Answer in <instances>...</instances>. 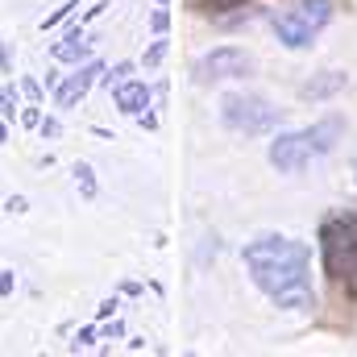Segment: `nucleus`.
I'll return each mask as SVG.
<instances>
[{"mask_svg":"<svg viewBox=\"0 0 357 357\" xmlns=\"http://www.w3.org/2000/svg\"><path fill=\"white\" fill-rule=\"evenodd\" d=\"M241 262L250 270L254 287L282 312H303L316 303L312 291V250L295 237H258L241 250Z\"/></svg>","mask_w":357,"mask_h":357,"instance_id":"f257e3e1","label":"nucleus"},{"mask_svg":"<svg viewBox=\"0 0 357 357\" xmlns=\"http://www.w3.org/2000/svg\"><path fill=\"white\" fill-rule=\"evenodd\" d=\"M341 133H345V121H341V116H324V121H316V125H307V129L278 133V137L270 142L266 158H270L274 171H282V175H299L303 167L320 162V158L341 142Z\"/></svg>","mask_w":357,"mask_h":357,"instance_id":"f03ea898","label":"nucleus"},{"mask_svg":"<svg viewBox=\"0 0 357 357\" xmlns=\"http://www.w3.org/2000/svg\"><path fill=\"white\" fill-rule=\"evenodd\" d=\"M320 262L324 274L357 299V204L337 208L320 220Z\"/></svg>","mask_w":357,"mask_h":357,"instance_id":"7ed1b4c3","label":"nucleus"},{"mask_svg":"<svg viewBox=\"0 0 357 357\" xmlns=\"http://www.w3.org/2000/svg\"><path fill=\"white\" fill-rule=\"evenodd\" d=\"M333 21V0H295L274 17V38L287 50H307Z\"/></svg>","mask_w":357,"mask_h":357,"instance_id":"20e7f679","label":"nucleus"},{"mask_svg":"<svg viewBox=\"0 0 357 357\" xmlns=\"http://www.w3.org/2000/svg\"><path fill=\"white\" fill-rule=\"evenodd\" d=\"M220 121L233 133L258 137V133H270V129L282 125V108H274L266 96H258V91H229L220 100Z\"/></svg>","mask_w":357,"mask_h":357,"instance_id":"39448f33","label":"nucleus"},{"mask_svg":"<svg viewBox=\"0 0 357 357\" xmlns=\"http://www.w3.org/2000/svg\"><path fill=\"white\" fill-rule=\"evenodd\" d=\"M254 71V54L237 50V46H216L212 54H204L195 63V79L199 84H216V79H241Z\"/></svg>","mask_w":357,"mask_h":357,"instance_id":"423d86ee","label":"nucleus"},{"mask_svg":"<svg viewBox=\"0 0 357 357\" xmlns=\"http://www.w3.org/2000/svg\"><path fill=\"white\" fill-rule=\"evenodd\" d=\"M100 75H104V63H100V59H84V67H79L75 75H67V79L54 84V104H59V108H75Z\"/></svg>","mask_w":357,"mask_h":357,"instance_id":"0eeeda50","label":"nucleus"},{"mask_svg":"<svg viewBox=\"0 0 357 357\" xmlns=\"http://www.w3.org/2000/svg\"><path fill=\"white\" fill-rule=\"evenodd\" d=\"M112 100H116V108L125 116H137V112L150 108V84L146 79H125V84L112 88Z\"/></svg>","mask_w":357,"mask_h":357,"instance_id":"6e6552de","label":"nucleus"},{"mask_svg":"<svg viewBox=\"0 0 357 357\" xmlns=\"http://www.w3.org/2000/svg\"><path fill=\"white\" fill-rule=\"evenodd\" d=\"M54 63H79V59H91V42L84 38V21H75L71 29H67V38L63 42H54Z\"/></svg>","mask_w":357,"mask_h":357,"instance_id":"1a4fd4ad","label":"nucleus"},{"mask_svg":"<svg viewBox=\"0 0 357 357\" xmlns=\"http://www.w3.org/2000/svg\"><path fill=\"white\" fill-rule=\"evenodd\" d=\"M345 88H349L345 71H320V75H312L299 88V100H328V96H337V91H345Z\"/></svg>","mask_w":357,"mask_h":357,"instance_id":"9d476101","label":"nucleus"},{"mask_svg":"<svg viewBox=\"0 0 357 357\" xmlns=\"http://www.w3.org/2000/svg\"><path fill=\"white\" fill-rule=\"evenodd\" d=\"M17 100H21V84H4V88H0V116H4V121L21 112Z\"/></svg>","mask_w":357,"mask_h":357,"instance_id":"9b49d317","label":"nucleus"},{"mask_svg":"<svg viewBox=\"0 0 357 357\" xmlns=\"http://www.w3.org/2000/svg\"><path fill=\"white\" fill-rule=\"evenodd\" d=\"M71 175H75V187L84 191V199H96V171H91L88 162H75Z\"/></svg>","mask_w":357,"mask_h":357,"instance_id":"f8f14e48","label":"nucleus"},{"mask_svg":"<svg viewBox=\"0 0 357 357\" xmlns=\"http://www.w3.org/2000/svg\"><path fill=\"white\" fill-rule=\"evenodd\" d=\"M75 8H79V0H67V4H59V8H54L50 17H42V33H46V29H54L59 21H67V17H71Z\"/></svg>","mask_w":357,"mask_h":357,"instance_id":"ddd939ff","label":"nucleus"},{"mask_svg":"<svg viewBox=\"0 0 357 357\" xmlns=\"http://www.w3.org/2000/svg\"><path fill=\"white\" fill-rule=\"evenodd\" d=\"M191 8H199V13H225V8H237V4H245V0H187Z\"/></svg>","mask_w":357,"mask_h":357,"instance_id":"4468645a","label":"nucleus"},{"mask_svg":"<svg viewBox=\"0 0 357 357\" xmlns=\"http://www.w3.org/2000/svg\"><path fill=\"white\" fill-rule=\"evenodd\" d=\"M167 50H171V46H167V33H158V42L146 50V59H142V63H146V67H158V63L167 59Z\"/></svg>","mask_w":357,"mask_h":357,"instance_id":"2eb2a0df","label":"nucleus"},{"mask_svg":"<svg viewBox=\"0 0 357 357\" xmlns=\"http://www.w3.org/2000/svg\"><path fill=\"white\" fill-rule=\"evenodd\" d=\"M150 29H154V33H167V29H171V13H167V4H158V8L150 13Z\"/></svg>","mask_w":357,"mask_h":357,"instance_id":"dca6fc26","label":"nucleus"},{"mask_svg":"<svg viewBox=\"0 0 357 357\" xmlns=\"http://www.w3.org/2000/svg\"><path fill=\"white\" fill-rule=\"evenodd\" d=\"M17 121H21L25 129H38V125H42V104H29V108H21V112H17Z\"/></svg>","mask_w":357,"mask_h":357,"instance_id":"f3484780","label":"nucleus"},{"mask_svg":"<svg viewBox=\"0 0 357 357\" xmlns=\"http://www.w3.org/2000/svg\"><path fill=\"white\" fill-rule=\"evenodd\" d=\"M129 75H133V63H116V67H112V75H104V84H108V88H116V84H125Z\"/></svg>","mask_w":357,"mask_h":357,"instance_id":"a211bd4d","label":"nucleus"},{"mask_svg":"<svg viewBox=\"0 0 357 357\" xmlns=\"http://www.w3.org/2000/svg\"><path fill=\"white\" fill-rule=\"evenodd\" d=\"M21 91L29 96V104H42V84H38V79H29V75H25V79H21Z\"/></svg>","mask_w":357,"mask_h":357,"instance_id":"6ab92c4d","label":"nucleus"},{"mask_svg":"<svg viewBox=\"0 0 357 357\" xmlns=\"http://www.w3.org/2000/svg\"><path fill=\"white\" fill-rule=\"evenodd\" d=\"M91 341H96V328H91V324H88V328H79V333H75V341H71V349L79 354V349H88Z\"/></svg>","mask_w":357,"mask_h":357,"instance_id":"aec40b11","label":"nucleus"},{"mask_svg":"<svg viewBox=\"0 0 357 357\" xmlns=\"http://www.w3.org/2000/svg\"><path fill=\"white\" fill-rule=\"evenodd\" d=\"M4 212H13V216L29 212V199H25V195H8V199H4Z\"/></svg>","mask_w":357,"mask_h":357,"instance_id":"412c9836","label":"nucleus"},{"mask_svg":"<svg viewBox=\"0 0 357 357\" xmlns=\"http://www.w3.org/2000/svg\"><path fill=\"white\" fill-rule=\"evenodd\" d=\"M38 133H42V137H59V133H63V125H59L54 116H42V125H38Z\"/></svg>","mask_w":357,"mask_h":357,"instance_id":"4be33fe9","label":"nucleus"},{"mask_svg":"<svg viewBox=\"0 0 357 357\" xmlns=\"http://www.w3.org/2000/svg\"><path fill=\"white\" fill-rule=\"evenodd\" d=\"M13 287H17V274L13 270H0V295H13Z\"/></svg>","mask_w":357,"mask_h":357,"instance_id":"5701e85b","label":"nucleus"},{"mask_svg":"<svg viewBox=\"0 0 357 357\" xmlns=\"http://www.w3.org/2000/svg\"><path fill=\"white\" fill-rule=\"evenodd\" d=\"M112 312H116V299H104V303H100V307H96V320H108V316H112Z\"/></svg>","mask_w":357,"mask_h":357,"instance_id":"b1692460","label":"nucleus"},{"mask_svg":"<svg viewBox=\"0 0 357 357\" xmlns=\"http://www.w3.org/2000/svg\"><path fill=\"white\" fill-rule=\"evenodd\" d=\"M137 125H142V129H158V116H154V112H137Z\"/></svg>","mask_w":357,"mask_h":357,"instance_id":"393cba45","label":"nucleus"},{"mask_svg":"<svg viewBox=\"0 0 357 357\" xmlns=\"http://www.w3.org/2000/svg\"><path fill=\"white\" fill-rule=\"evenodd\" d=\"M121 333H125V324H121V320H112V324H104V337H108V341H112V337H121Z\"/></svg>","mask_w":357,"mask_h":357,"instance_id":"a878e982","label":"nucleus"},{"mask_svg":"<svg viewBox=\"0 0 357 357\" xmlns=\"http://www.w3.org/2000/svg\"><path fill=\"white\" fill-rule=\"evenodd\" d=\"M4 142H8V121L0 116V146H4Z\"/></svg>","mask_w":357,"mask_h":357,"instance_id":"bb28decb","label":"nucleus"}]
</instances>
